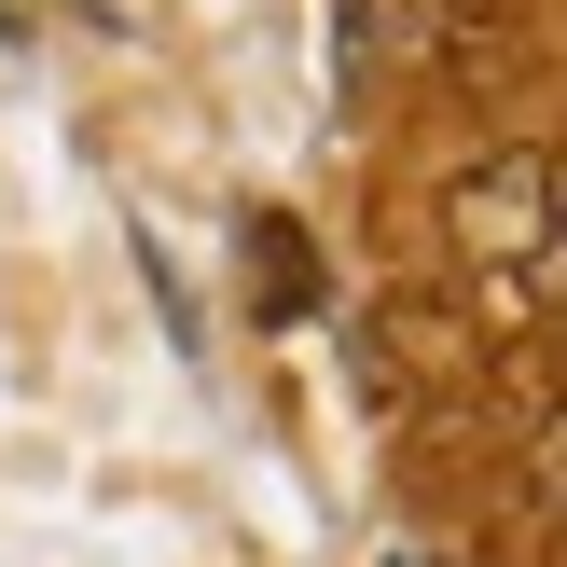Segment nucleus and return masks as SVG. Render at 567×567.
<instances>
[{"label": "nucleus", "mask_w": 567, "mask_h": 567, "mask_svg": "<svg viewBox=\"0 0 567 567\" xmlns=\"http://www.w3.org/2000/svg\"><path fill=\"white\" fill-rule=\"evenodd\" d=\"M471 264H513V277H554V153H513V166H471L443 194Z\"/></svg>", "instance_id": "1"}]
</instances>
